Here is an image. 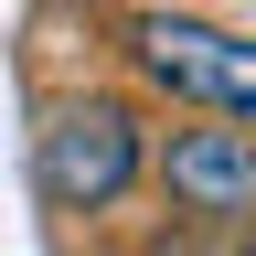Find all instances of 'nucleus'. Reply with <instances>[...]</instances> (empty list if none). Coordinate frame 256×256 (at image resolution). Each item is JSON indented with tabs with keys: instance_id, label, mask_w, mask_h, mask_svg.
<instances>
[{
	"instance_id": "4",
	"label": "nucleus",
	"mask_w": 256,
	"mask_h": 256,
	"mask_svg": "<svg viewBox=\"0 0 256 256\" xmlns=\"http://www.w3.org/2000/svg\"><path fill=\"white\" fill-rule=\"evenodd\" d=\"M246 32H256V22H246Z\"/></svg>"
},
{
	"instance_id": "3",
	"label": "nucleus",
	"mask_w": 256,
	"mask_h": 256,
	"mask_svg": "<svg viewBox=\"0 0 256 256\" xmlns=\"http://www.w3.org/2000/svg\"><path fill=\"white\" fill-rule=\"evenodd\" d=\"M160 192H171V214L192 224H256V128H171V139L150 150Z\"/></svg>"
},
{
	"instance_id": "1",
	"label": "nucleus",
	"mask_w": 256,
	"mask_h": 256,
	"mask_svg": "<svg viewBox=\"0 0 256 256\" xmlns=\"http://www.w3.org/2000/svg\"><path fill=\"white\" fill-rule=\"evenodd\" d=\"M118 54H128V75L160 86L171 107H203L224 128H256V32L203 22V11H128Z\"/></svg>"
},
{
	"instance_id": "2",
	"label": "nucleus",
	"mask_w": 256,
	"mask_h": 256,
	"mask_svg": "<svg viewBox=\"0 0 256 256\" xmlns=\"http://www.w3.org/2000/svg\"><path fill=\"white\" fill-rule=\"evenodd\" d=\"M32 171H43V192L64 214H118L128 192L150 182V128L128 96L86 86V96H54L43 128H32Z\"/></svg>"
}]
</instances>
